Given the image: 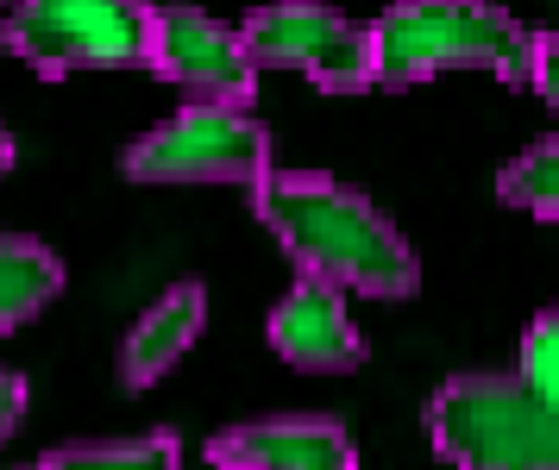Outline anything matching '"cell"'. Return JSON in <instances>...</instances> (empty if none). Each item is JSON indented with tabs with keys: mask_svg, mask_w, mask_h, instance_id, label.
I'll list each match as a JSON object with an SVG mask.
<instances>
[{
	"mask_svg": "<svg viewBox=\"0 0 559 470\" xmlns=\"http://www.w3.org/2000/svg\"><path fill=\"white\" fill-rule=\"evenodd\" d=\"M252 214L314 282L378 301L415 296L421 282V264L396 232V220L378 201H365L358 189L321 170H264L252 182Z\"/></svg>",
	"mask_w": 559,
	"mask_h": 470,
	"instance_id": "6da1fadb",
	"label": "cell"
},
{
	"mask_svg": "<svg viewBox=\"0 0 559 470\" xmlns=\"http://www.w3.org/2000/svg\"><path fill=\"white\" fill-rule=\"evenodd\" d=\"M365 38L371 88H415L447 70H484L509 88H528L534 32L497 0H390Z\"/></svg>",
	"mask_w": 559,
	"mask_h": 470,
	"instance_id": "7a4b0ae2",
	"label": "cell"
},
{
	"mask_svg": "<svg viewBox=\"0 0 559 470\" xmlns=\"http://www.w3.org/2000/svg\"><path fill=\"white\" fill-rule=\"evenodd\" d=\"M428 439L453 470H559V408L509 371H465L433 389Z\"/></svg>",
	"mask_w": 559,
	"mask_h": 470,
	"instance_id": "3957f363",
	"label": "cell"
},
{
	"mask_svg": "<svg viewBox=\"0 0 559 470\" xmlns=\"http://www.w3.org/2000/svg\"><path fill=\"white\" fill-rule=\"evenodd\" d=\"M0 38L51 82L76 70H145L152 0H13Z\"/></svg>",
	"mask_w": 559,
	"mask_h": 470,
	"instance_id": "277c9868",
	"label": "cell"
},
{
	"mask_svg": "<svg viewBox=\"0 0 559 470\" xmlns=\"http://www.w3.org/2000/svg\"><path fill=\"white\" fill-rule=\"evenodd\" d=\"M271 170V132L239 100H189L127 145L132 182H246Z\"/></svg>",
	"mask_w": 559,
	"mask_h": 470,
	"instance_id": "5b68a950",
	"label": "cell"
},
{
	"mask_svg": "<svg viewBox=\"0 0 559 470\" xmlns=\"http://www.w3.org/2000/svg\"><path fill=\"white\" fill-rule=\"evenodd\" d=\"M239 38L258 70H296L328 95L371 88V38L333 0H264L239 20Z\"/></svg>",
	"mask_w": 559,
	"mask_h": 470,
	"instance_id": "8992f818",
	"label": "cell"
},
{
	"mask_svg": "<svg viewBox=\"0 0 559 470\" xmlns=\"http://www.w3.org/2000/svg\"><path fill=\"white\" fill-rule=\"evenodd\" d=\"M145 70L164 75L189 100H252L258 63L239 25L207 20L202 7H152V57Z\"/></svg>",
	"mask_w": 559,
	"mask_h": 470,
	"instance_id": "52a82bcc",
	"label": "cell"
},
{
	"mask_svg": "<svg viewBox=\"0 0 559 470\" xmlns=\"http://www.w3.org/2000/svg\"><path fill=\"white\" fill-rule=\"evenodd\" d=\"M214 470H358L353 433L328 414H277L246 421L207 439Z\"/></svg>",
	"mask_w": 559,
	"mask_h": 470,
	"instance_id": "ba28073f",
	"label": "cell"
},
{
	"mask_svg": "<svg viewBox=\"0 0 559 470\" xmlns=\"http://www.w3.org/2000/svg\"><path fill=\"white\" fill-rule=\"evenodd\" d=\"M271 346L283 351V364L314 371V376H340V371L365 364V333L346 314V289L314 282V276H296V289L277 301Z\"/></svg>",
	"mask_w": 559,
	"mask_h": 470,
	"instance_id": "9c48e42d",
	"label": "cell"
},
{
	"mask_svg": "<svg viewBox=\"0 0 559 470\" xmlns=\"http://www.w3.org/2000/svg\"><path fill=\"white\" fill-rule=\"evenodd\" d=\"M202 321H207V289L202 282H177V289H164V301H152V308L139 314V326L127 333V351H120V371H127L132 389H152L157 376L195 346Z\"/></svg>",
	"mask_w": 559,
	"mask_h": 470,
	"instance_id": "30bf717a",
	"label": "cell"
},
{
	"mask_svg": "<svg viewBox=\"0 0 559 470\" xmlns=\"http://www.w3.org/2000/svg\"><path fill=\"white\" fill-rule=\"evenodd\" d=\"M63 296V257L45 239L0 232V333L38 321Z\"/></svg>",
	"mask_w": 559,
	"mask_h": 470,
	"instance_id": "8fae6325",
	"label": "cell"
},
{
	"mask_svg": "<svg viewBox=\"0 0 559 470\" xmlns=\"http://www.w3.org/2000/svg\"><path fill=\"white\" fill-rule=\"evenodd\" d=\"M497 195L509 207L534 214V220L559 226V132H547V138H534L528 150L509 157L503 176H497Z\"/></svg>",
	"mask_w": 559,
	"mask_h": 470,
	"instance_id": "7c38bea8",
	"label": "cell"
},
{
	"mask_svg": "<svg viewBox=\"0 0 559 470\" xmlns=\"http://www.w3.org/2000/svg\"><path fill=\"white\" fill-rule=\"evenodd\" d=\"M26 470H182V451L170 433H145V439H95V446L45 451Z\"/></svg>",
	"mask_w": 559,
	"mask_h": 470,
	"instance_id": "4fadbf2b",
	"label": "cell"
},
{
	"mask_svg": "<svg viewBox=\"0 0 559 470\" xmlns=\"http://www.w3.org/2000/svg\"><path fill=\"white\" fill-rule=\"evenodd\" d=\"M515 383H522L528 396L559 408V308H540L528 321L522 351H515Z\"/></svg>",
	"mask_w": 559,
	"mask_h": 470,
	"instance_id": "5bb4252c",
	"label": "cell"
},
{
	"mask_svg": "<svg viewBox=\"0 0 559 470\" xmlns=\"http://www.w3.org/2000/svg\"><path fill=\"white\" fill-rule=\"evenodd\" d=\"M528 88L559 113V32H534V63H528Z\"/></svg>",
	"mask_w": 559,
	"mask_h": 470,
	"instance_id": "9a60e30c",
	"label": "cell"
},
{
	"mask_svg": "<svg viewBox=\"0 0 559 470\" xmlns=\"http://www.w3.org/2000/svg\"><path fill=\"white\" fill-rule=\"evenodd\" d=\"M20 421H26V376L0 371V439H7Z\"/></svg>",
	"mask_w": 559,
	"mask_h": 470,
	"instance_id": "2e32d148",
	"label": "cell"
},
{
	"mask_svg": "<svg viewBox=\"0 0 559 470\" xmlns=\"http://www.w3.org/2000/svg\"><path fill=\"white\" fill-rule=\"evenodd\" d=\"M13 170V132H7V125H0V176Z\"/></svg>",
	"mask_w": 559,
	"mask_h": 470,
	"instance_id": "e0dca14e",
	"label": "cell"
},
{
	"mask_svg": "<svg viewBox=\"0 0 559 470\" xmlns=\"http://www.w3.org/2000/svg\"><path fill=\"white\" fill-rule=\"evenodd\" d=\"M0 7H13V0H0Z\"/></svg>",
	"mask_w": 559,
	"mask_h": 470,
	"instance_id": "ac0fdd59",
	"label": "cell"
}]
</instances>
